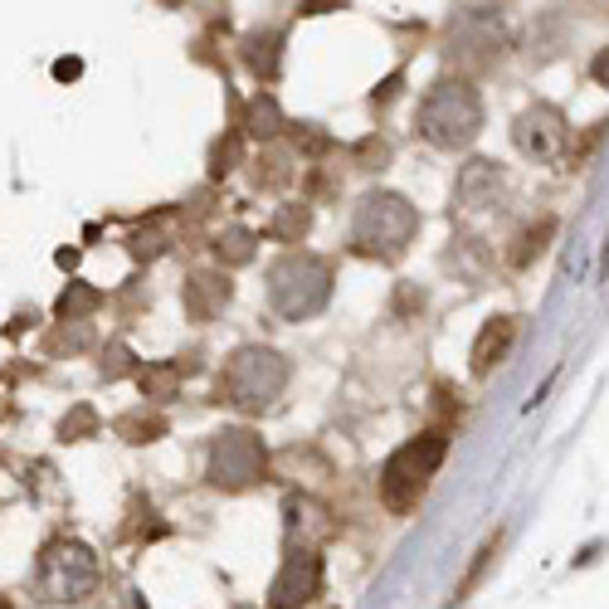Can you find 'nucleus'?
I'll use <instances>...</instances> for the list:
<instances>
[{"instance_id": "obj_21", "label": "nucleus", "mask_w": 609, "mask_h": 609, "mask_svg": "<svg viewBox=\"0 0 609 609\" xmlns=\"http://www.w3.org/2000/svg\"><path fill=\"white\" fill-rule=\"evenodd\" d=\"M361 156H366V161H385V142H366V147H361Z\"/></svg>"}, {"instance_id": "obj_9", "label": "nucleus", "mask_w": 609, "mask_h": 609, "mask_svg": "<svg viewBox=\"0 0 609 609\" xmlns=\"http://www.w3.org/2000/svg\"><path fill=\"white\" fill-rule=\"evenodd\" d=\"M322 590V556L317 551H288L283 566L268 585V605L273 609H298Z\"/></svg>"}, {"instance_id": "obj_16", "label": "nucleus", "mask_w": 609, "mask_h": 609, "mask_svg": "<svg viewBox=\"0 0 609 609\" xmlns=\"http://www.w3.org/2000/svg\"><path fill=\"white\" fill-rule=\"evenodd\" d=\"M307 225H312V210H307V205H283L278 220H273V234L288 239V244H298V239L307 234Z\"/></svg>"}, {"instance_id": "obj_11", "label": "nucleus", "mask_w": 609, "mask_h": 609, "mask_svg": "<svg viewBox=\"0 0 609 609\" xmlns=\"http://www.w3.org/2000/svg\"><path fill=\"white\" fill-rule=\"evenodd\" d=\"M229 293H234V288H229L225 273H191V283H186L181 298H186V312H191L195 322H210V317L229 303Z\"/></svg>"}, {"instance_id": "obj_4", "label": "nucleus", "mask_w": 609, "mask_h": 609, "mask_svg": "<svg viewBox=\"0 0 609 609\" xmlns=\"http://www.w3.org/2000/svg\"><path fill=\"white\" fill-rule=\"evenodd\" d=\"M332 298V264L317 254H283L268 268V303L273 312H283L288 322H303L312 312H322Z\"/></svg>"}, {"instance_id": "obj_14", "label": "nucleus", "mask_w": 609, "mask_h": 609, "mask_svg": "<svg viewBox=\"0 0 609 609\" xmlns=\"http://www.w3.org/2000/svg\"><path fill=\"white\" fill-rule=\"evenodd\" d=\"M93 307H103V293L98 288H88V283H69V293L59 298V322H78V317H88Z\"/></svg>"}, {"instance_id": "obj_6", "label": "nucleus", "mask_w": 609, "mask_h": 609, "mask_svg": "<svg viewBox=\"0 0 609 609\" xmlns=\"http://www.w3.org/2000/svg\"><path fill=\"white\" fill-rule=\"evenodd\" d=\"M35 590L39 600H54V605L59 600L74 605L83 595H93L98 590V556L83 541H49L35 561Z\"/></svg>"}, {"instance_id": "obj_19", "label": "nucleus", "mask_w": 609, "mask_h": 609, "mask_svg": "<svg viewBox=\"0 0 609 609\" xmlns=\"http://www.w3.org/2000/svg\"><path fill=\"white\" fill-rule=\"evenodd\" d=\"M590 78H595L600 88H609V49H600V54H595V64H590Z\"/></svg>"}, {"instance_id": "obj_5", "label": "nucleus", "mask_w": 609, "mask_h": 609, "mask_svg": "<svg viewBox=\"0 0 609 609\" xmlns=\"http://www.w3.org/2000/svg\"><path fill=\"white\" fill-rule=\"evenodd\" d=\"M288 385V361L268 346H239L220 371V395L239 410H268Z\"/></svg>"}, {"instance_id": "obj_2", "label": "nucleus", "mask_w": 609, "mask_h": 609, "mask_svg": "<svg viewBox=\"0 0 609 609\" xmlns=\"http://www.w3.org/2000/svg\"><path fill=\"white\" fill-rule=\"evenodd\" d=\"M449 454V434L444 429H424L415 439H405L381 468V502L390 512H415L419 497L429 493V478L439 473V463Z\"/></svg>"}, {"instance_id": "obj_22", "label": "nucleus", "mask_w": 609, "mask_h": 609, "mask_svg": "<svg viewBox=\"0 0 609 609\" xmlns=\"http://www.w3.org/2000/svg\"><path fill=\"white\" fill-rule=\"evenodd\" d=\"M0 609H5V600H0Z\"/></svg>"}, {"instance_id": "obj_15", "label": "nucleus", "mask_w": 609, "mask_h": 609, "mask_svg": "<svg viewBox=\"0 0 609 609\" xmlns=\"http://www.w3.org/2000/svg\"><path fill=\"white\" fill-rule=\"evenodd\" d=\"M215 259H225V264H249V259H254V234H249V229H225V234L215 239Z\"/></svg>"}, {"instance_id": "obj_7", "label": "nucleus", "mask_w": 609, "mask_h": 609, "mask_svg": "<svg viewBox=\"0 0 609 609\" xmlns=\"http://www.w3.org/2000/svg\"><path fill=\"white\" fill-rule=\"evenodd\" d=\"M205 478L215 488H249L264 478V444L249 434V429H225L210 439V463H205Z\"/></svg>"}, {"instance_id": "obj_18", "label": "nucleus", "mask_w": 609, "mask_h": 609, "mask_svg": "<svg viewBox=\"0 0 609 609\" xmlns=\"http://www.w3.org/2000/svg\"><path fill=\"white\" fill-rule=\"evenodd\" d=\"M556 234V220H541L536 225V234H527L522 239V249H517V264H532V259H541V249H546V239Z\"/></svg>"}, {"instance_id": "obj_12", "label": "nucleus", "mask_w": 609, "mask_h": 609, "mask_svg": "<svg viewBox=\"0 0 609 609\" xmlns=\"http://www.w3.org/2000/svg\"><path fill=\"white\" fill-rule=\"evenodd\" d=\"M283 127H288V122H283V108L273 103V93H254L249 108H244V132L259 137V142H268V137H278Z\"/></svg>"}, {"instance_id": "obj_17", "label": "nucleus", "mask_w": 609, "mask_h": 609, "mask_svg": "<svg viewBox=\"0 0 609 609\" xmlns=\"http://www.w3.org/2000/svg\"><path fill=\"white\" fill-rule=\"evenodd\" d=\"M137 381H142V390H147V395H156V400H161V395H171V390L181 385V366H176V371H166V366H152V371H142Z\"/></svg>"}, {"instance_id": "obj_8", "label": "nucleus", "mask_w": 609, "mask_h": 609, "mask_svg": "<svg viewBox=\"0 0 609 609\" xmlns=\"http://www.w3.org/2000/svg\"><path fill=\"white\" fill-rule=\"evenodd\" d=\"M512 137H517V152L532 156V161H561L566 147H571V132H566V117L561 108H551V103H536L532 113L517 117V127H512Z\"/></svg>"}, {"instance_id": "obj_3", "label": "nucleus", "mask_w": 609, "mask_h": 609, "mask_svg": "<svg viewBox=\"0 0 609 609\" xmlns=\"http://www.w3.org/2000/svg\"><path fill=\"white\" fill-rule=\"evenodd\" d=\"M415 229H419V215L405 195L371 191V195H361V205H356V215H351V244H356L361 254L390 264V259H400V254L410 249Z\"/></svg>"}, {"instance_id": "obj_13", "label": "nucleus", "mask_w": 609, "mask_h": 609, "mask_svg": "<svg viewBox=\"0 0 609 609\" xmlns=\"http://www.w3.org/2000/svg\"><path fill=\"white\" fill-rule=\"evenodd\" d=\"M244 64L254 69V74L264 78H278V35H254L244 44Z\"/></svg>"}, {"instance_id": "obj_1", "label": "nucleus", "mask_w": 609, "mask_h": 609, "mask_svg": "<svg viewBox=\"0 0 609 609\" xmlns=\"http://www.w3.org/2000/svg\"><path fill=\"white\" fill-rule=\"evenodd\" d=\"M415 122H419V132H424V142H434L444 152H458V147H468L483 132V98L463 78H439L419 98Z\"/></svg>"}, {"instance_id": "obj_10", "label": "nucleus", "mask_w": 609, "mask_h": 609, "mask_svg": "<svg viewBox=\"0 0 609 609\" xmlns=\"http://www.w3.org/2000/svg\"><path fill=\"white\" fill-rule=\"evenodd\" d=\"M512 346H517V317H488L483 327H478V337H473V376L483 381V376H493L497 366L512 356Z\"/></svg>"}, {"instance_id": "obj_20", "label": "nucleus", "mask_w": 609, "mask_h": 609, "mask_svg": "<svg viewBox=\"0 0 609 609\" xmlns=\"http://www.w3.org/2000/svg\"><path fill=\"white\" fill-rule=\"evenodd\" d=\"M78 69H83L78 59H59V64H54V74L59 78H78Z\"/></svg>"}]
</instances>
